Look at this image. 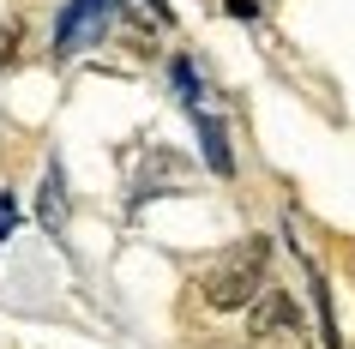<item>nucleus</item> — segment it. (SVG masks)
<instances>
[{"instance_id":"nucleus-1","label":"nucleus","mask_w":355,"mask_h":349,"mask_svg":"<svg viewBox=\"0 0 355 349\" xmlns=\"http://www.w3.org/2000/svg\"><path fill=\"white\" fill-rule=\"evenodd\" d=\"M265 265H271V241H265V235L235 241V247L217 253V259H211V271L199 277V301H205L211 313L247 307V301L265 289Z\"/></svg>"},{"instance_id":"nucleus-2","label":"nucleus","mask_w":355,"mask_h":349,"mask_svg":"<svg viewBox=\"0 0 355 349\" xmlns=\"http://www.w3.org/2000/svg\"><path fill=\"white\" fill-rule=\"evenodd\" d=\"M247 331H253V337H289V331H295V307H289V295L265 283V289L247 301Z\"/></svg>"},{"instance_id":"nucleus-3","label":"nucleus","mask_w":355,"mask_h":349,"mask_svg":"<svg viewBox=\"0 0 355 349\" xmlns=\"http://www.w3.org/2000/svg\"><path fill=\"white\" fill-rule=\"evenodd\" d=\"M103 19H114V0H73L67 19H60V49H85Z\"/></svg>"},{"instance_id":"nucleus-4","label":"nucleus","mask_w":355,"mask_h":349,"mask_svg":"<svg viewBox=\"0 0 355 349\" xmlns=\"http://www.w3.org/2000/svg\"><path fill=\"white\" fill-rule=\"evenodd\" d=\"M114 19H121V31H127V37H157V31H163L168 24V12H163V0H114Z\"/></svg>"},{"instance_id":"nucleus-5","label":"nucleus","mask_w":355,"mask_h":349,"mask_svg":"<svg viewBox=\"0 0 355 349\" xmlns=\"http://www.w3.org/2000/svg\"><path fill=\"white\" fill-rule=\"evenodd\" d=\"M60 175L55 169H49V175H42V229H60Z\"/></svg>"},{"instance_id":"nucleus-6","label":"nucleus","mask_w":355,"mask_h":349,"mask_svg":"<svg viewBox=\"0 0 355 349\" xmlns=\"http://www.w3.org/2000/svg\"><path fill=\"white\" fill-rule=\"evenodd\" d=\"M6 229H12V205L0 199V235H6Z\"/></svg>"}]
</instances>
